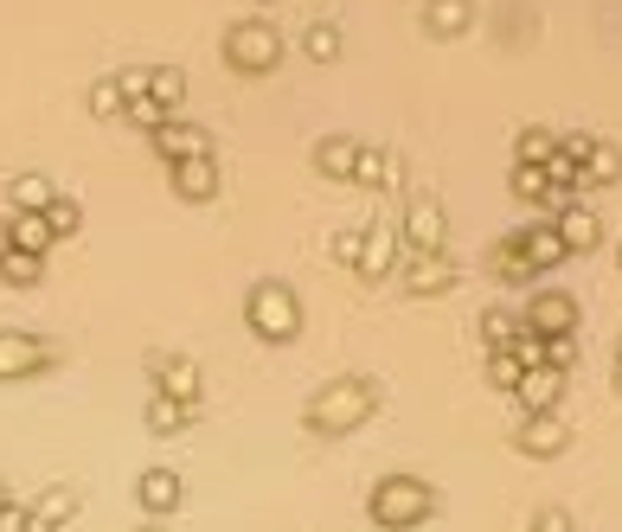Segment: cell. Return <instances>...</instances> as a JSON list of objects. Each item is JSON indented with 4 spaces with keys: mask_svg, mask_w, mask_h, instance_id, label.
<instances>
[{
    "mask_svg": "<svg viewBox=\"0 0 622 532\" xmlns=\"http://www.w3.org/2000/svg\"><path fill=\"white\" fill-rule=\"evenodd\" d=\"M372 404H379L372 379H334L321 398L308 404V430L341 436V430H353V423H366V417H372Z\"/></svg>",
    "mask_w": 622,
    "mask_h": 532,
    "instance_id": "obj_1",
    "label": "cell"
},
{
    "mask_svg": "<svg viewBox=\"0 0 622 532\" xmlns=\"http://www.w3.org/2000/svg\"><path fill=\"white\" fill-rule=\"evenodd\" d=\"M430 507H436V494H430V481H417V474H385V481L372 487V520L385 532H411L417 520H430Z\"/></svg>",
    "mask_w": 622,
    "mask_h": 532,
    "instance_id": "obj_2",
    "label": "cell"
},
{
    "mask_svg": "<svg viewBox=\"0 0 622 532\" xmlns=\"http://www.w3.org/2000/svg\"><path fill=\"white\" fill-rule=\"evenodd\" d=\"M244 321L264 333V340H277V346H282V340H295V333H302V302H295V289H289V282L270 276V282H257V289L244 295Z\"/></svg>",
    "mask_w": 622,
    "mask_h": 532,
    "instance_id": "obj_3",
    "label": "cell"
},
{
    "mask_svg": "<svg viewBox=\"0 0 622 532\" xmlns=\"http://www.w3.org/2000/svg\"><path fill=\"white\" fill-rule=\"evenodd\" d=\"M225 59L238 71H270L282 59V39L270 20H238L231 33H225Z\"/></svg>",
    "mask_w": 622,
    "mask_h": 532,
    "instance_id": "obj_4",
    "label": "cell"
},
{
    "mask_svg": "<svg viewBox=\"0 0 622 532\" xmlns=\"http://www.w3.org/2000/svg\"><path fill=\"white\" fill-rule=\"evenodd\" d=\"M564 443H571V430H564V417H558V410H526V423L513 430V449H520V456H540V463L558 456Z\"/></svg>",
    "mask_w": 622,
    "mask_h": 532,
    "instance_id": "obj_5",
    "label": "cell"
},
{
    "mask_svg": "<svg viewBox=\"0 0 622 532\" xmlns=\"http://www.w3.org/2000/svg\"><path fill=\"white\" fill-rule=\"evenodd\" d=\"M526 328L540 333V340H553V333H571V328H577V302H571L564 289H540V295L526 302Z\"/></svg>",
    "mask_w": 622,
    "mask_h": 532,
    "instance_id": "obj_6",
    "label": "cell"
},
{
    "mask_svg": "<svg viewBox=\"0 0 622 532\" xmlns=\"http://www.w3.org/2000/svg\"><path fill=\"white\" fill-rule=\"evenodd\" d=\"M148 372L161 379L154 392H167V398H180V404H200V366H193V359H174V353H148Z\"/></svg>",
    "mask_w": 622,
    "mask_h": 532,
    "instance_id": "obj_7",
    "label": "cell"
},
{
    "mask_svg": "<svg viewBox=\"0 0 622 532\" xmlns=\"http://www.w3.org/2000/svg\"><path fill=\"white\" fill-rule=\"evenodd\" d=\"M39 366H52V346H46V340H33V333H0V379H26V372H39Z\"/></svg>",
    "mask_w": 622,
    "mask_h": 532,
    "instance_id": "obj_8",
    "label": "cell"
},
{
    "mask_svg": "<svg viewBox=\"0 0 622 532\" xmlns=\"http://www.w3.org/2000/svg\"><path fill=\"white\" fill-rule=\"evenodd\" d=\"M405 244H411L417 257H443V205L436 200H417L405 212Z\"/></svg>",
    "mask_w": 622,
    "mask_h": 532,
    "instance_id": "obj_9",
    "label": "cell"
},
{
    "mask_svg": "<svg viewBox=\"0 0 622 532\" xmlns=\"http://www.w3.org/2000/svg\"><path fill=\"white\" fill-rule=\"evenodd\" d=\"M148 141H154L167 161H200V154H212V135L200 129V123H174V116L148 135Z\"/></svg>",
    "mask_w": 622,
    "mask_h": 532,
    "instance_id": "obj_10",
    "label": "cell"
},
{
    "mask_svg": "<svg viewBox=\"0 0 622 532\" xmlns=\"http://www.w3.org/2000/svg\"><path fill=\"white\" fill-rule=\"evenodd\" d=\"M513 244L533 257V269H540V276L571 257V251H564V238H558V225H520V231H513Z\"/></svg>",
    "mask_w": 622,
    "mask_h": 532,
    "instance_id": "obj_11",
    "label": "cell"
},
{
    "mask_svg": "<svg viewBox=\"0 0 622 532\" xmlns=\"http://www.w3.org/2000/svg\"><path fill=\"white\" fill-rule=\"evenodd\" d=\"M520 410H558V398H564V372L558 366H526V379H520Z\"/></svg>",
    "mask_w": 622,
    "mask_h": 532,
    "instance_id": "obj_12",
    "label": "cell"
},
{
    "mask_svg": "<svg viewBox=\"0 0 622 532\" xmlns=\"http://www.w3.org/2000/svg\"><path fill=\"white\" fill-rule=\"evenodd\" d=\"M398 225H366V251H359V276H392L398 264Z\"/></svg>",
    "mask_w": 622,
    "mask_h": 532,
    "instance_id": "obj_13",
    "label": "cell"
},
{
    "mask_svg": "<svg viewBox=\"0 0 622 532\" xmlns=\"http://www.w3.org/2000/svg\"><path fill=\"white\" fill-rule=\"evenodd\" d=\"M174 193H180V200H212V193H218V161H212V154L174 161Z\"/></svg>",
    "mask_w": 622,
    "mask_h": 532,
    "instance_id": "obj_14",
    "label": "cell"
},
{
    "mask_svg": "<svg viewBox=\"0 0 622 532\" xmlns=\"http://www.w3.org/2000/svg\"><path fill=\"white\" fill-rule=\"evenodd\" d=\"M136 501L148 514H174V507H180V474H174V468H148L136 481Z\"/></svg>",
    "mask_w": 622,
    "mask_h": 532,
    "instance_id": "obj_15",
    "label": "cell"
},
{
    "mask_svg": "<svg viewBox=\"0 0 622 532\" xmlns=\"http://www.w3.org/2000/svg\"><path fill=\"white\" fill-rule=\"evenodd\" d=\"M7 238H13V251H33V257H46L59 231L46 225V212H13V218H7Z\"/></svg>",
    "mask_w": 622,
    "mask_h": 532,
    "instance_id": "obj_16",
    "label": "cell"
},
{
    "mask_svg": "<svg viewBox=\"0 0 622 532\" xmlns=\"http://www.w3.org/2000/svg\"><path fill=\"white\" fill-rule=\"evenodd\" d=\"M315 167H321L328 180H353V174H359V141H353V135H328V141L315 148Z\"/></svg>",
    "mask_w": 622,
    "mask_h": 532,
    "instance_id": "obj_17",
    "label": "cell"
},
{
    "mask_svg": "<svg viewBox=\"0 0 622 532\" xmlns=\"http://www.w3.org/2000/svg\"><path fill=\"white\" fill-rule=\"evenodd\" d=\"M449 282H456L449 257H411V264H405V289H411V295H443Z\"/></svg>",
    "mask_w": 622,
    "mask_h": 532,
    "instance_id": "obj_18",
    "label": "cell"
},
{
    "mask_svg": "<svg viewBox=\"0 0 622 532\" xmlns=\"http://www.w3.org/2000/svg\"><path fill=\"white\" fill-rule=\"evenodd\" d=\"M52 200H59L52 174H13V187H7V205H13V212H46Z\"/></svg>",
    "mask_w": 622,
    "mask_h": 532,
    "instance_id": "obj_19",
    "label": "cell"
},
{
    "mask_svg": "<svg viewBox=\"0 0 622 532\" xmlns=\"http://www.w3.org/2000/svg\"><path fill=\"white\" fill-rule=\"evenodd\" d=\"M558 238H564V251H591V244L604 238V225H597V212L564 205V212H558Z\"/></svg>",
    "mask_w": 622,
    "mask_h": 532,
    "instance_id": "obj_20",
    "label": "cell"
},
{
    "mask_svg": "<svg viewBox=\"0 0 622 532\" xmlns=\"http://www.w3.org/2000/svg\"><path fill=\"white\" fill-rule=\"evenodd\" d=\"M141 417H148V430H154V436H174V430H180V423L193 417V404H180V398H167V392H154Z\"/></svg>",
    "mask_w": 622,
    "mask_h": 532,
    "instance_id": "obj_21",
    "label": "cell"
},
{
    "mask_svg": "<svg viewBox=\"0 0 622 532\" xmlns=\"http://www.w3.org/2000/svg\"><path fill=\"white\" fill-rule=\"evenodd\" d=\"M469 13H475L469 0H430V7H423V20H430V33H436V39L462 33V26H469Z\"/></svg>",
    "mask_w": 622,
    "mask_h": 532,
    "instance_id": "obj_22",
    "label": "cell"
},
{
    "mask_svg": "<svg viewBox=\"0 0 622 532\" xmlns=\"http://www.w3.org/2000/svg\"><path fill=\"white\" fill-rule=\"evenodd\" d=\"M520 379H526V359H520L513 346L487 353V385H500V392H520Z\"/></svg>",
    "mask_w": 622,
    "mask_h": 532,
    "instance_id": "obj_23",
    "label": "cell"
},
{
    "mask_svg": "<svg viewBox=\"0 0 622 532\" xmlns=\"http://www.w3.org/2000/svg\"><path fill=\"white\" fill-rule=\"evenodd\" d=\"M513 193H520V200H546V205H553V167L520 161V167H513Z\"/></svg>",
    "mask_w": 622,
    "mask_h": 532,
    "instance_id": "obj_24",
    "label": "cell"
},
{
    "mask_svg": "<svg viewBox=\"0 0 622 532\" xmlns=\"http://www.w3.org/2000/svg\"><path fill=\"white\" fill-rule=\"evenodd\" d=\"M0 276H7L13 289H33V282L46 276V257H33V251H0Z\"/></svg>",
    "mask_w": 622,
    "mask_h": 532,
    "instance_id": "obj_25",
    "label": "cell"
},
{
    "mask_svg": "<svg viewBox=\"0 0 622 532\" xmlns=\"http://www.w3.org/2000/svg\"><path fill=\"white\" fill-rule=\"evenodd\" d=\"M482 333H487V346L500 353V346H513V340L526 333V315H507V308H487V315H482Z\"/></svg>",
    "mask_w": 622,
    "mask_h": 532,
    "instance_id": "obj_26",
    "label": "cell"
},
{
    "mask_svg": "<svg viewBox=\"0 0 622 532\" xmlns=\"http://www.w3.org/2000/svg\"><path fill=\"white\" fill-rule=\"evenodd\" d=\"M617 180H622V154L597 141V154L584 161V187H617Z\"/></svg>",
    "mask_w": 622,
    "mask_h": 532,
    "instance_id": "obj_27",
    "label": "cell"
},
{
    "mask_svg": "<svg viewBox=\"0 0 622 532\" xmlns=\"http://www.w3.org/2000/svg\"><path fill=\"white\" fill-rule=\"evenodd\" d=\"M33 514H39V520H52V527H65L71 514H77V487H46V494L33 501Z\"/></svg>",
    "mask_w": 622,
    "mask_h": 532,
    "instance_id": "obj_28",
    "label": "cell"
},
{
    "mask_svg": "<svg viewBox=\"0 0 622 532\" xmlns=\"http://www.w3.org/2000/svg\"><path fill=\"white\" fill-rule=\"evenodd\" d=\"M123 110H129L123 84H116V77H97V84H90V116H103V123H110V116H123Z\"/></svg>",
    "mask_w": 622,
    "mask_h": 532,
    "instance_id": "obj_29",
    "label": "cell"
},
{
    "mask_svg": "<svg viewBox=\"0 0 622 532\" xmlns=\"http://www.w3.org/2000/svg\"><path fill=\"white\" fill-rule=\"evenodd\" d=\"M148 97L174 110V103L187 97V77H180V71H174V65H154V71H148Z\"/></svg>",
    "mask_w": 622,
    "mask_h": 532,
    "instance_id": "obj_30",
    "label": "cell"
},
{
    "mask_svg": "<svg viewBox=\"0 0 622 532\" xmlns=\"http://www.w3.org/2000/svg\"><path fill=\"white\" fill-rule=\"evenodd\" d=\"M494 269H500L507 282H533V276H540V269H533V257H526V251H520L513 238H507V244L494 251Z\"/></svg>",
    "mask_w": 622,
    "mask_h": 532,
    "instance_id": "obj_31",
    "label": "cell"
},
{
    "mask_svg": "<svg viewBox=\"0 0 622 532\" xmlns=\"http://www.w3.org/2000/svg\"><path fill=\"white\" fill-rule=\"evenodd\" d=\"M308 59H321V65L341 59V26H334V20H315V26H308Z\"/></svg>",
    "mask_w": 622,
    "mask_h": 532,
    "instance_id": "obj_32",
    "label": "cell"
},
{
    "mask_svg": "<svg viewBox=\"0 0 622 532\" xmlns=\"http://www.w3.org/2000/svg\"><path fill=\"white\" fill-rule=\"evenodd\" d=\"M359 251H366V225H346V231L328 238V257L334 264H359Z\"/></svg>",
    "mask_w": 622,
    "mask_h": 532,
    "instance_id": "obj_33",
    "label": "cell"
},
{
    "mask_svg": "<svg viewBox=\"0 0 622 532\" xmlns=\"http://www.w3.org/2000/svg\"><path fill=\"white\" fill-rule=\"evenodd\" d=\"M553 154H558V135L553 129H520V161H540V167H546Z\"/></svg>",
    "mask_w": 622,
    "mask_h": 532,
    "instance_id": "obj_34",
    "label": "cell"
},
{
    "mask_svg": "<svg viewBox=\"0 0 622 532\" xmlns=\"http://www.w3.org/2000/svg\"><path fill=\"white\" fill-rule=\"evenodd\" d=\"M359 180H372V187H392L398 174H392V154H379V148H359Z\"/></svg>",
    "mask_w": 622,
    "mask_h": 532,
    "instance_id": "obj_35",
    "label": "cell"
},
{
    "mask_svg": "<svg viewBox=\"0 0 622 532\" xmlns=\"http://www.w3.org/2000/svg\"><path fill=\"white\" fill-rule=\"evenodd\" d=\"M46 225H52V231H59V238H71V231H77V225H84V212H77V200H65V193H59V200L46 205Z\"/></svg>",
    "mask_w": 622,
    "mask_h": 532,
    "instance_id": "obj_36",
    "label": "cell"
},
{
    "mask_svg": "<svg viewBox=\"0 0 622 532\" xmlns=\"http://www.w3.org/2000/svg\"><path fill=\"white\" fill-rule=\"evenodd\" d=\"M123 116H129V123H136V129H161V123H167V103H154V97H136V103H129V110H123Z\"/></svg>",
    "mask_w": 622,
    "mask_h": 532,
    "instance_id": "obj_37",
    "label": "cell"
},
{
    "mask_svg": "<svg viewBox=\"0 0 622 532\" xmlns=\"http://www.w3.org/2000/svg\"><path fill=\"white\" fill-rule=\"evenodd\" d=\"M558 154H564V161H577V167H584V161H591V154H597V135H584V129L558 135Z\"/></svg>",
    "mask_w": 622,
    "mask_h": 532,
    "instance_id": "obj_38",
    "label": "cell"
},
{
    "mask_svg": "<svg viewBox=\"0 0 622 532\" xmlns=\"http://www.w3.org/2000/svg\"><path fill=\"white\" fill-rule=\"evenodd\" d=\"M571 359H577V340H571V333H553V340H546V366L571 372Z\"/></svg>",
    "mask_w": 622,
    "mask_h": 532,
    "instance_id": "obj_39",
    "label": "cell"
},
{
    "mask_svg": "<svg viewBox=\"0 0 622 532\" xmlns=\"http://www.w3.org/2000/svg\"><path fill=\"white\" fill-rule=\"evenodd\" d=\"M533 532H571L564 507H540V514H533Z\"/></svg>",
    "mask_w": 622,
    "mask_h": 532,
    "instance_id": "obj_40",
    "label": "cell"
},
{
    "mask_svg": "<svg viewBox=\"0 0 622 532\" xmlns=\"http://www.w3.org/2000/svg\"><path fill=\"white\" fill-rule=\"evenodd\" d=\"M116 84H123V97H129V103L148 97V71H116Z\"/></svg>",
    "mask_w": 622,
    "mask_h": 532,
    "instance_id": "obj_41",
    "label": "cell"
},
{
    "mask_svg": "<svg viewBox=\"0 0 622 532\" xmlns=\"http://www.w3.org/2000/svg\"><path fill=\"white\" fill-rule=\"evenodd\" d=\"M26 520H33V507H7V514H0V532H26Z\"/></svg>",
    "mask_w": 622,
    "mask_h": 532,
    "instance_id": "obj_42",
    "label": "cell"
},
{
    "mask_svg": "<svg viewBox=\"0 0 622 532\" xmlns=\"http://www.w3.org/2000/svg\"><path fill=\"white\" fill-rule=\"evenodd\" d=\"M26 532H59V527H52V520H39V514H33V520H26Z\"/></svg>",
    "mask_w": 622,
    "mask_h": 532,
    "instance_id": "obj_43",
    "label": "cell"
},
{
    "mask_svg": "<svg viewBox=\"0 0 622 532\" xmlns=\"http://www.w3.org/2000/svg\"><path fill=\"white\" fill-rule=\"evenodd\" d=\"M7 507H13V487H7V481H0V514H7Z\"/></svg>",
    "mask_w": 622,
    "mask_h": 532,
    "instance_id": "obj_44",
    "label": "cell"
},
{
    "mask_svg": "<svg viewBox=\"0 0 622 532\" xmlns=\"http://www.w3.org/2000/svg\"><path fill=\"white\" fill-rule=\"evenodd\" d=\"M141 532H167V527H161V520H148V527H141Z\"/></svg>",
    "mask_w": 622,
    "mask_h": 532,
    "instance_id": "obj_45",
    "label": "cell"
}]
</instances>
